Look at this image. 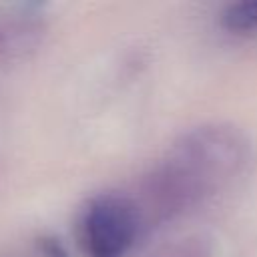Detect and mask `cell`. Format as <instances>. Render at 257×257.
I'll use <instances>...</instances> for the list:
<instances>
[{"label": "cell", "mask_w": 257, "mask_h": 257, "mask_svg": "<svg viewBox=\"0 0 257 257\" xmlns=\"http://www.w3.org/2000/svg\"><path fill=\"white\" fill-rule=\"evenodd\" d=\"M139 233L137 209L116 195L90 201L82 221V241L90 257H124Z\"/></svg>", "instance_id": "obj_1"}, {"label": "cell", "mask_w": 257, "mask_h": 257, "mask_svg": "<svg viewBox=\"0 0 257 257\" xmlns=\"http://www.w3.org/2000/svg\"><path fill=\"white\" fill-rule=\"evenodd\" d=\"M221 24L231 32L257 30V0L229 4L221 14Z\"/></svg>", "instance_id": "obj_2"}, {"label": "cell", "mask_w": 257, "mask_h": 257, "mask_svg": "<svg viewBox=\"0 0 257 257\" xmlns=\"http://www.w3.org/2000/svg\"><path fill=\"white\" fill-rule=\"evenodd\" d=\"M42 249H44L46 257H68L66 249H64V247H62L58 241H54V239H44Z\"/></svg>", "instance_id": "obj_3"}]
</instances>
